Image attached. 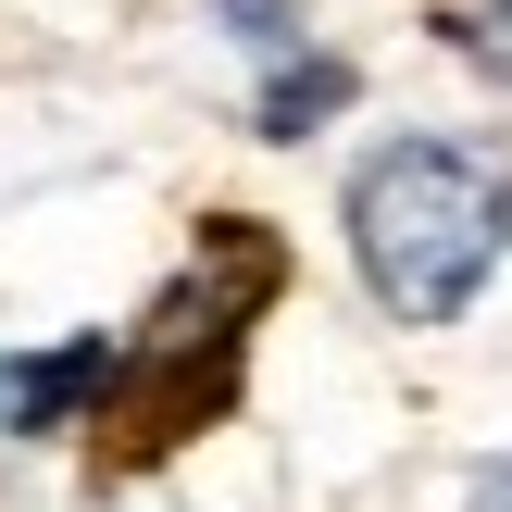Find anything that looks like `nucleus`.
<instances>
[{"mask_svg": "<svg viewBox=\"0 0 512 512\" xmlns=\"http://www.w3.org/2000/svg\"><path fill=\"white\" fill-rule=\"evenodd\" d=\"M463 512H512V450H500V463H488V475L463 488Z\"/></svg>", "mask_w": 512, "mask_h": 512, "instance_id": "obj_7", "label": "nucleus"}, {"mask_svg": "<svg viewBox=\"0 0 512 512\" xmlns=\"http://www.w3.org/2000/svg\"><path fill=\"white\" fill-rule=\"evenodd\" d=\"M450 50H475V63L512 88V0H463V13H450Z\"/></svg>", "mask_w": 512, "mask_h": 512, "instance_id": "obj_5", "label": "nucleus"}, {"mask_svg": "<svg viewBox=\"0 0 512 512\" xmlns=\"http://www.w3.org/2000/svg\"><path fill=\"white\" fill-rule=\"evenodd\" d=\"M338 100H350V63H325V50H300V63H288V75L263 88V138H313V125L338 113Z\"/></svg>", "mask_w": 512, "mask_h": 512, "instance_id": "obj_4", "label": "nucleus"}, {"mask_svg": "<svg viewBox=\"0 0 512 512\" xmlns=\"http://www.w3.org/2000/svg\"><path fill=\"white\" fill-rule=\"evenodd\" d=\"M275 288V238H225L188 288L150 313L138 350H113V425L138 438H188L225 388H238V313Z\"/></svg>", "mask_w": 512, "mask_h": 512, "instance_id": "obj_2", "label": "nucleus"}, {"mask_svg": "<svg viewBox=\"0 0 512 512\" xmlns=\"http://www.w3.org/2000/svg\"><path fill=\"white\" fill-rule=\"evenodd\" d=\"M512 250V163L475 138H388L350 175V263L400 325H450Z\"/></svg>", "mask_w": 512, "mask_h": 512, "instance_id": "obj_1", "label": "nucleus"}, {"mask_svg": "<svg viewBox=\"0 0 512 512\" xmlns=\"http://www.w3.org/2000/svg\"><path fill=\"white\" fill-rule=\"evenodd\" d=\"M213 13L238 25V38H263V50H288V13H300V0H213Z\"/></svg>", "mask_w": 512, "mask_h": 512, "instance_id": "obj_6", "label": "nucleus"}, {"mask_svg": "<svg viewBox=\"0 0 512 512\" xmlns=\"http://www.w3.org/2000/svg\"><path fill=\"white\" fill-rule=\"evenodd\" d=\"M113 400V338H75V350H25L0 363V438H63L75 413Z\"/></svg>", "mask_w": 512, "mask_h": 512, "instance_id": "obj_3", "label": "nucleus"}]
</instances>
